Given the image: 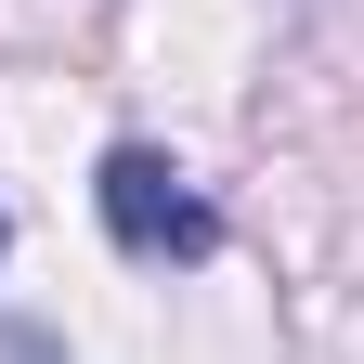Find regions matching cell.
Returning a JSON list of instances; mask_svg holds the SVG:
<instances>
[{
	"instance_id": "7a4b0ae2",
	"label": "cell",
	"mask_w": 364,
	"mask_h": 364,
	"mask_svg": "<svg viewBox=\"0 0 364 364\" xmlns=\"http://www.w3.org/2000/svg\"><path fill=\"white\" fill-rule=\"evenodd\" d=\"M0 247H14V221H0Z\"/></svg>"
},
{
	"instance_id": "6da1fadb",
	"label": "cell",
	"mask_w": 364,
	"mask_h": 364,
	"mask_svg": "<svg viewBox=\"0 0 364 364\" xmlns=\"http://www.w3.org/2000/svg\"><path fill=\"white\" fill-rule=\"evenodd\" d=\"M91 208H105V235H117L130 260H221V208H208L156 144H105Z\"/></svg>"
}]
</instances>
